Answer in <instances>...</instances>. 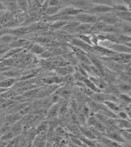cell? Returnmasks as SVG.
I'll list each match as a JSON object with an SVG mask.
<instances>
[{"instance_id":"obj_1","label":"cell","mask_w":131,"mask_h":147,"mask_svg":"<svg viewBox=\"0 0 131 147\" xmlns=\"http://www.w3.org/2000/svg\"><path fill=\"white\" fill-rule=\"evenodd\" d=\"M76 20L80 24H94L98 22V16L95 14H92L90 12H80L78 15L74 17Z\"/></svg>"},{"instance_id":"obj_2","label":"cell","mask_w":131,"mask_h":147,"mask_svg":"<svg viewBox=\"0 0 131 147\" xmlns=\"http://www.w3.org/2000/svg\"><path fill=\"white\" fill-rule=\"evenodd\" d=\"M98 22H102L107 26H116L120 22V19L114 15L113 12L103 13L101 16H98Z\"/></svg>"},{"instance_id":"obj_3","label":"cell","mask_w":131,"mask_h":147,"mask_svg":"<svg viewBox=\"0 0 131 147\" xmlns=\"http://www.w3.org/2000/svg\"><path fill=\"white\" fill-rule=\"evenodd\" d=\"M87 12H90L92 14L94 13H107V12H113V8L112 7L107 4H103V3H99V4H94L91 7H88L87 8Z\"/></svg>"},{"instance_id":"obj_4","label":"cell","mask_w":131,"mask_h":147,"mask_svg":"<svg viewBox=\"0 0 131 147\" xmlns=\"http://www.w3.org/2000/svg\"><path fill=\"white\" fill-rule=\"evenodd\" d=\"M106 49H108L116 53H130V54L131 48L125 45H120V44H116V43H111L110 45L106 46Z\"/></svg>"},{"instance_id":"obj_5","label":"cell","mask_w":131,"mask_h":147,"mask_svg":"<svg viewBox=\"0 0 131 147\" xmlns=\"http://www.w3.org/2000/svg\"><path fill=\"white\" fill-rule=\"evenodd\" d=\"M71 44L72 45V46L78 48V49L84 51L85 53L86 52H92L93 53V46L87 45L86 43L80 40L78 38H72V40H71Z\"/></svg>"},{"instance_id":"obj_6","label":"cell","mask_w":131,"mask_h":147,"mask_svg":"<svg viewBox=\"0 0 131 147\" xmlns=\"http://www.w3.org/2000/svg\"><path fill=\"white\" fill-rule=\"evenodd\" d=\"M72 87L70 85H66L62 87H58L55 91V94H57L59 97H62L63 99H69L72 94Z\"/></svg>"},{"instance_id":"obj_7","label":"cell","mask_w":131,"mask_h":147,"mask_svg":"<svg viewBox=\"0 0 131 147\" xmlns=\"http://www.w3.org/2000/svg\"><path fill=\"white\" fill-rule=\"evenodd\" d=\"M0 75L5 79L10 78V79H20V77L21 76V72L18 69H8V70L4 71L3 72H0Z\"/></svg>"},{"instance_id":"obj_8","label":"cell","mask_w":131,"mask_h":147,"mask_svg":"<svg viewBox=\"0 0 131 147\" xmlns=\"http://www.w3.org/2000/svg\"><path fill=\"white\" fill-rule=\"evenodd\" d=\"M91 27H92V24H80L74 29L72 32L78 35H88L89 33L90 34Z\"/></svg>"},{"instance_id":"obj_9","label":"cell","mask_w":131,"mask_h":147,"mask_svg":"<svg viewBox=\"0 0 131 147\" xmlns=\"http://www.w3.org/2000/svg\"><path fill=\"white\" fill-rule=\"evenodd\" d=\"M105 135H106L107 138H109L110 141L112 140L114 142H116V143H124L125 141V139L123 138V136H121V134L117 132V131H107Z\"/></svg>"},{"instance_id":"obj_10","label":"cell","mask_w":131,"mask_h":147,"mask_svg":"<svg viewBox=\"0 0 131 147\" xmlns=\"http://www.w3.org/2000/svg\"><path fill=\"white\" fill-rule=\"evenodd\" d=\"M30 42L25 39H16L8 45L9 49H23L25 46H28Z\"/></svg>"},{"instance_id":"obj_11","label":"cell","mask_w":131,"mask_h":147,"mask_svg":"<svg viewBox=\"0 0 131 147\" xmlns=\"http://www.w3.org/2000/svg\"><path fill=\"white\" fill-rule=\"evenodd\" d=\"M90 81L91 82L93 83L94 86H95L100 91L103 90H106L107 88V83L106 82L102 79L100 77H89Z\"/></svg>"},{"instance_id":"obj_12","label":"cell","mask_w":131,"mask_h":147,"mask_svg":"<svg viewBox=\"0 0 131 147\" xmlns=\"http://www.w3.org/2000/svg\"><path fill=\"white\" fill-rule=\"evenodd\" d=\"M103 105H105L107 107V109L112 111V112L115 113H118L120 111H121V108L119 105H117L116 102H113V101H108V100H106L102 103Z\"/></svg>"},{"instance_id":"obj_13","label":"cell","mask_w":131,"mask_h":147,"mask_svg":"<svg viewBox=\"0 0 131 147\" xmlns=\"http://www.w3.org/2000/svg\"><path fill=\"white\" fill-rule=\"evenodd\" d=\"M57 72L58 73L60 77H66L67 75H72L74 72V67L72 66L66 65L57 69Z\"/></svg>"},{"instance_id":"obj_14","label":"cell","mask_w":131,"mask_h":147,"mask_svg":"<svg viewBox=\"0 0 131 147\" xmlns=\"http://www.w3.org/2000/svg\"><path fill=\"white\" fill-rule=\"evenodd\" d=\"M21 118V116L19 113H12V114H8L5 116V120L4 123H6V125L10 126L11 124L16 123L17 122H18Z\"/></svg>"},{"instance_id":"obj_15","label":"cell","mask_w":131,"mask_h":147,"mask_svg":"<svg viewBox=\"0 0 131 147\" xmlns=\"http://www.w3.org/2000/svg\"><path fill=\"white\" fill-rule=\"evenodd\" d=\"M16 39H17L16 37H14L13 35H10L8 33H7V35L4 34V35H2V36H0V45H4V46H8Z\"/></svg>"},{"instance_id":"obj_16","label":"cell","mask_w":131,"mask_h":147,"mask_svg":"<svg viewBox=\"0 0 131 147\" xmlns=\"http://www.w3.org/2000/svg\"><path fill=\"white\" fill-rule=\"evenodd\" d=\"M116 86V89H117L118 92L130 94V92L131 90V85L130 83H120V84Z\"/></svg>"},{"instance_id":"obj_17","label":"cell","mask_w":131,"mask_h":147,"mask_svg":"<svg viewBox=\"0 0 131 147\" xmlns=\"http://www.w3.org/2000/svg\"><path fill=\"white\" fill-rule=\"evenodd\" d=\"M2 3L6 10H9L11 12H16L17 10V1H2Z\"/></svg>"},{"instance_id":"obj_18","label":"cell","mask_w":131,"mask_h":147,"mask_svg":"<svg viewBox=\"0 0 131 147\" xmlns=\"http://www.w3.org/2000/svg\"><path fill=\"white\" fill-rule=\"evenodd\" d=\"M116 124L117 125V127L121 128V129H130V123L129 120H125V119H120V118H117L116 119Z\"/></svg>"},{"instance_id":"obj_19","label":"cell","mask_w":131,"mask_h":147,"mask_svg":"<svg viewBox=\"0 0 131 147\" xmlns=\"http://www.w3.org/2000/svg\"><path fill=\"white\" fill-rule=\"evenodd\" d=\"M114 15L118 18V19H122L125 21H128L129 22H130L131 13L130 12H113Z\"/></svg>"},{"instance_id":"obj_20","label":"cell","mask_w":131,"mask_h":147,"mask_svg":"<svg viewBox=\"0 0 131 147\" xmlns=\"http://www.w3.org/2000/svg\"><path fill=\"white\" fill-rule=\"evenodd\" d=\"M68 21H56L55 22H53L52 25H48V28L53 30L62 29L65 26Z\"/></svg>"},{"instance_id":"obj_21","label":"cell","mask_w":131,"mask_h":147,"mask_svg":"<svg viewBox=\"0 0 131 147\" xmlns=\"http://www.w3.org/2000/svg\"><path fill=\"white\" fill-rule=\"evenodd\" d=\"M30 49H31V52L35 55H41L42 53L46 51V49H44V48L42 47L40 45H37V44L34 45Z\"/></svg>"},{"instance_id":"obj_22","label":"cell","mask_w":131,"mask_h":147,"mask_svg":"<svg viewBox=\"0 0 131 147\" xmlns=\"http://www.w3.org/2000/svg\"><path fill=\"white\" fill-rule=\"evenodd\" d=\"M117 97H118V100H119L120 101L125 103L126 105H128L130 104L131 99L130 94H125V93H120L119 95H117Z\"/></svg>"},{"instance_id":"obj_23","label":"cell","mask_w":131,"mask_h":147,"mask_svg":"<svg viewBox=\"0 0 131 147\" xmlns=\"http://www.w3.org/2000/svg\"><path fill=\"white\" fill-rule=\"evenodd\" d=\"M58 109H59V105H58V104L53 105L52 108L49 109V111H48V118H53V117H55V116L58 113Z\"/></svg>"},{"instance_id":"obj_24","label":"cell","mask_w":131,"mask_h":147,"mask_svg":"<svg viewBox=\"0 0 131 147\" xmlns=\"http://www.w3.org/2000/svg\"><path fill=\"white\" fill-rule=\"evenodd\" d=\"M21 130H22V126H21V124L20 123H14L12 127H10V131H11L15 136L19 135V134L21 133Z\"/></svg>"},{"instance_id":"obj_25","label":"cell","mask_w":131,"mask_h":147,"mask_svg":"<svg viewBox=\"0 0 131 147\" xmlns=\"http://www.w3.org/2000/svg\"><path fill=\"white\" fill-rule=\"evenodd\" d=\"M17 9L19 8L21 11H26L28 7H29V3L28 1H17Z\"/></svg>"},{"instance_id":"obj_26","label":"cell","mask_w":131,"mask_h":147,"mask_svg":"<svg viewBox=\"0 0 131 147\" xmlns=\"http://www.w3.org/2000/svg\"><path fill=\"white\" fill-rule=\"evenodd\" d=\"M80 130L82 131V132L84 133V136H86L88 139H90V140H91V139H94L95 138V135H94V133L91 131V130L90 129H83V128H80Z\"/></svg>"},{"instance_id":"obj_27","label":"cell","mask_w":131,"mask_h":147,"mask_svg":"<svg viewBox=\"0 0 131 147\" xmlns=\"http://www.w3.org/2000/svg\"><path fill=\"white\" fill-rule=\"evenodd\" d=\"M98 122V119L96 118L95 116H90L87 119V123L89 126H93L94 127V125L96 124V123Z\"/></svg>"},{"instance_id":"obj_28","label":"cell","mask_w":131,"mask_h":147,"mask_svg":"<svg viewBox=\"0 0 131 147\" xmlns=\"http://www.w3.org/2000/svg\"><path fill=\"white\" fill-rule=\"evenodd\" d=\"M117 116H118V118H120V119H125V120H130V118L127 115V113L125 112V111H123V110H121V111H120L118 113H117Z\"/></svg>"},{"instance_id":"obj_29","label":"cell","mask_w":131,"mask_h":147,"mask_svg":"<svg viewBox=\"0 0 131 147\" xmlns=\"http://www.w3.org/2000/svg\"><path fill=\"white\" fill-rule=\"evenodd\" d=\"M8 49H9V47H8V46H4V47L0 48V56L4 55V54L8 51Z\"/></svg>"},{"instance_id":"obj_30","label":"cell","mask_w":131,"mask_h":147,"mask_svg":"<svg viewBox=\"0 0 131 147\" xmlns=\"http://www.w3.org/2000/svg\"><path fill=\"white\" fill-rule=\"evenodd\" d=\"M4 120H5V116L0 115V127H3V124L4 123Z\"/></svg>"},{"instance_id":"obj_31","label":"cell","mask_w":131,"mask_h":147,"mask_svg":"<svg viewBox=\"0 0 131 147\" xmlns=\"http://www.w3.org/2000/svg\"><path fill=\"white\" fill-rule=\"evenodd\" d=\"M2 11H7V10L6 8H5V7L3 6L2 1H0V12H2Z\"/></svg>"},{"instance_id":"obj_32","label":"cell","mask_w":131,"mask_h":147,"mask_svg":"<svg viewBox=\"0 0 131 147\" xmlns=\"http://www.w3.org/2000/svg\"><path fill=\"white\" fill-rule=\"evenodd\" d=\"M0 138H1V135H0Z\"/></svg>"}]
</instances>
